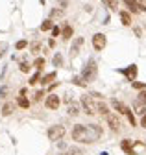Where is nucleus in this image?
Returning <instances> with one entry per match:
<instances>
[{
  "label": "nucleus",
  "mask_w": 146,
  "mask_h": 155,
  "mask_svg": "<svg viewBox=\"0 0 146 155\" xmlns=\"http://www.w3.org/2000/svg\"><path fill=\"white\" fill-rule=\"evenodd\" d=\"M102 137V127L98 124H76L74 129H72V139L76 142H83V144H91L96 142Z\"/></svg>",
  "instance_id": "obj_1"
},
{
  "label": "nucleus",
  "mask_w": 146,
  "mask_h": 155,
  "mask_svg": "<svg viewBox=\"0 0 146 155\" xmlns=\"http://www.w3.org/2000/svg\"><path fill=\"white\" fill-rule=\"evenodd\" d=\"M96 72H98V68H96V63L95 61H89L87 65H85V68H83V72H81V78H83V81H95V78H96Z\"/></svg>",
  "instance_id": "obj_2"
},
{
  "label": "nucleus",
  "mask_w": 146,
  "mask_h": 155,
  "mask_svg": "<svg viewBox=\"0 0 146 155\" xmlns=\"http://www.w3.org/2000/svg\"><path fill=\"white\" fill-rule=\"evenodd\" d=\"M81 105H83V111L87 114H95L96 113V100L93 98V94H87V96H81Z\"/></svg>",
  "instance_id": "obj_3"
},
{
  "label": "nucleus",
  "mask_w": 146,
  "mask_h": 155,
  "mask_svg": "<svg viewBox=\"0 0 146 155\" xmlns=\"http://www.w3.org/2000/svg\"><path fill=\"white\" fill-rule=\"evenodd\" d=\"M105 45H107V37L104 33H95L93 35V48L96 52H102L105 48Z\"/></svg>",
  "instance_id": "obj_4"
},
{
  "label": "nucleus",
  "mask_w": 146,
  "mask_h": 155,
  "mask_svg": "<svg viewBox=\"0 0 146 155\" xmlns=\"http://www.w3.org/2000/svg\"><path fill=\"white\" fill-rule=\"evenodd\" d=\"M63 135H65V127L63 126H52L50 129H48V139L50 140H61L63 139Z\"/></svg>",
  "instance_id": "obj_5"
},
{
  "label": "nucleus",
  "mask_w": 146,
  "mask_h": 155,
  "mask_svg": "<svg viewBox=\"0 0 146 155\" xmlns=\"http://www.w3.org/2000/svg\"><path fill=\"white\" fill-rule=\"evenodd\" d=\"M105 120H107V124H109V127H111L113 131H118L120 129V118H118V116L117 114H113V113H107L105 114Z\"/></svg>",
  "instance_id": "obj_6"
},
{
  "label": "nucleus",
  "mask_w": 146,
  "mask_h": 155,
  "mask_svg": "<svg viewBox=\"0 0 146 155\" xmlns=\"http://www.w3.org/2000/svg\"><path fill=\"white\" fill-rule=\"evenodd\" d=\"M45 105H46L48 109H52V111L59 109V105H61V100H59V96H58V94H50L48 98H46V102H45Z\"/></svg>",
  "instance_id": "obj_7"
},
{
  "label": "nucleus",
  "mask_w": 146,
  "mask_h": 155,
  "mask_svg": "<svg viewBox=\"0 0 146 155\" xmlns=\"http://www.w3.org/2000/svg\"><path fill=\"white\" fill-rule=\"evenodd\" d=\"M128 80L130 81H135V78H137V65H130L128 68H124V70H120Z\"/></svg>",
  "instance_id": "obj_8"
},
{
  "label": "nucleus",
  "mask_w": 146,
  "mask_h": 155,
  "mask_svg": "<svg viewBox=\"0 0 146 155\" xmlns=\"http://www.w3.org/2000/svg\"><path fill=\"white\" fill-rule=\"evenodd\" d=\"M131 144H133V140H131V139H126V140H122V142H120V148H122L128 155H135V150H133V146H131Z\"/></svg>",
  "instance_id": "obj_9"
},
{
  "label": "nucleus",
  "mask_w": 146,
  "mask_h": 155,
  "mask_svg": "<svg viewBox=\"0 0 146 155\" xmlns=\"http://www.w3.org/2000/svg\"><path fill=\"white\" fill-rule=\"evenodd\" d=\"M124 4L128 6V9H130L131 13H139L141 11V2H137V0H124Z\"/></svg>",
  "instance_id": "obj_10"
},
{
  "label": "nucleus",
  "mask_w": 146,
  "mask_h": 155,
  "mask_svg": "<svg viewBox=\"0 0 146 155\" xmlns=\"http://www.w3.org/2000/svg\"><path fill=\"white\" fill-rule=\"evenodd\" d=\"M81 46H83V37H78L76 41H74V45H72V48H70V55H72V57H76Z\"/></svg>",
  "instance_id": "obj_11"
},
{
  "label": "nucleus",
  "mask_w": 146,
  "mask_h": 155,
  "mask_svg": "<svg viewBox=\"0 0 146 155\" xmlns=\"http://www.w3.org/2000/svg\"><path fill=\"white\" fill-rule=\"evenodd\" d=\"M72 33H74V30H72V26H63V30H61V35H63V41H68V39L72 37Z\"/></svg>",
  "instance_id": "obj_12"
},
{
  "label": "nucleus",
  "mask_w": 146,
  "mask_h": 155,
  "mask_svg": "<svg viewBox=\"0 0 146 155\" xmlns=\"http://www.w3.org/2000/svg\"><path fill=\"white\" fill-rule=\"evenodd\" d=\"M120 21L124 26H131V15L128 11H120Z\"/></svg>",
  "instance_id": "obj_13"
},
{
  "label": "nucleus",
  "mask_w": 146,
  "mask_h": 155,
  "mask_svg": "<svg viewBox=\"0 0 146 155\" xmlns=\"http://www.w3.org/2000/svg\"><path fill=\"white\" fill-rule=\"evenodd\" d=\"M54 80H56V72H50V74H46V76L41 78V81H39V83H43V85H50Z\"/></svg>",
  "instance_id": "obj_14"
},
{
  "label": "nucleus",
  "mask_w": 146,
  "mask_h": 155,
  "mask_svg": "<svg viewBox=\"0 0 146 155\" xmlns=\"http://www.w3.org/2000/svg\"><path fill=\"white\" fill-rule=\"evenodd\" d=\"M111 105H113V107H115L120 114H124V113H126V109H128V107H126L122 102H118V100H111Z\"/></svg>",
  "instance_id": "obj_15"
},
{
  "label": "nucleus",
  "mask_w": 146,
  "mask_h": 155,
  "mask_svg": "<svg viewBox=\"0 0 146 155\" xmlns=\"http://www.w3.org/2000/svg\"><path fill=\"white\" fill-rule=\"evenodd\" d=\"M13 111H15V104H4V107H2V114L4 116H9V114H13Z\"/></svg>",
  "instance_id": "obj_16"
},
{
  "label": "nucleus",
  "mask_w": 146,
  "mask_h": 155,
  "mask_svg": "<svg viewBox=\"0 0 146 155\" xmlns=\"http://www.w3.org/2000/svg\"><path fill=\"white\" fill-rule=\"evenodd\" d=\"M78 113H80V105L74 104V102H70V104H68V114H70V116H76Z\"/></svg>",
  "instance_id": "obj_17"
},
{
  "label": "nucleus",
  "mask_w": 146,
  "mask_h": 155,
  "mask_svg": "<svg viewBox=\"0 0 146 155\" xmlns=\"http://www.w3.org/2000/svg\"><path fill=\"white\" fill-rule=\"evenodd\" d=\"M17 104H19L21 107H24V109L30 107V102H28V98H26V94H19V100H17Z\"/></svg>",
  "instance_id": "obj_18"
},
{
  "label": "nucleus",
  "mask_w": 146,
  "mask_h": 155,
  "mask_svg": "<svg viewBox=\"0 0 146 155\" xmlns=\"http://www.w3.org/2000/svg\"><path fill=\"white\" fill-rule=\"evenodd\" d=\"M39 81H41V70H37V72H35V74L30 78V81H28V83H30V85H37Z\"/></svg>",
  "instance_id": "obj_19"
},
{
  "label": "nucleus",
  "mask_w": 146,
  "mask_h": 155,
  "mask_svg": "<svg viewBox=\"0 0 146 155\" xmlns=\"http://www.w3.org/2000/svg\"><path fill=\"white\" fill-rule=\"evenodd\" d=\"M124 114H126V118L130 120V124H131V126H137V120H135V116H133V113H131V109H130V107L126 109V113H124Z\"/></svg>",
  "instance_id": "obj_20"
},
{
  "label": "nucleus",
  "mask_w": 146,
  "mask_h": 155,
  "mask_svg": "<svg viewBox=\"0 0 146 155\" xmlns=\"http://www.w3.org/2000/svg\"><path fill=\"white\" fill-rule=\"evenodd\" d=\"M96 113H100V114H107L109 113V109H107V105L104 104V102H98V105H96Z\"/></svg>",
  "instance_id": "obj_21"
},
{
  "label": "nucleus",
  "mask_w": 146,
  "mask_h": 155,
  "mask_svg": "<svg viewBox=\"0 0 146 155\" xmlns=\"http://www.w3.org/2000/svg\"><path fill=\"white\" fill-rule=\"evenodd\" d=\"M52 28H54L52 18H46V21H43V24H41V30H43V31H48V30H52Z\"/></svg>",
  "instance_id": "obj_22"
},
{
  "label": "nucleus",
  "mask_w": 146,
  "mask_h": 155,
  "mask_svg": "<svg viewBox=\"0 0 146 155\" xmlns=\"http://www.w3.org/2000/svg\"><path fill=\"white\" fill-rule=\"evenodd\" d=\"M33 67H35V70H43V67H45V57H37V59L33 61Z\"/></svg>",
  "instance_id": "obj_23"
},
{
  "label": "nucleus",
  "mask_w": 146,
  "mask_h": 155,
  "mask_svg": "<svg viewBox=\"0 0 146 155\" xmlns=\"http://www.w3.org/2000/svg\"><path fill=\"white\" fill-rule=\"evenodd\" d=\"M52 63H54V67H61L63 65V55L56 54V55H54V59H52Z\"/></svg>",
  "instance_id": "obj_24"
},
{
  "label": "nucleus",
  "mask_w": 146,
  "mask_h": 155,
  "mask_svg": "<svg viewBox=\"0 0 146 155\" xmlns=\"http://www.w3.org/2000/svg\"><path fill=\"white\" fill-rule=\"evenodd\" d=\"M63 15H65L63 9H52V11H50V18H61Z\"/></svg>",
  "instance_id": "obj_25"
},
{
  "label": "nucleus",
  "mask_w": 146,
  "mask_h": 155,
  "mask_svg": "<svg viewBox=\"0 0 146 155\" xmlns=\"http://www.w3.org/2000/svg\"><path fill=\"white\" fill-rule=\"evenodd\" d=\"M61 155H83V151L81 150H78V148H68L65 153H61Z\"/></svg>",
  "instance_id": "obj_26"
},
{
  "label": "nucleus",
  "mask_w": 146,
  "mask_h": 155,
  "mask_svg": "<svg viewBox=\"0 0 146 155\" xmlns=\"http://www.w3.org/2000/svg\"><path fill=\"white\" fill-rule=\"evenodd\" d=\"M72 83H74V85H78V87H85V85H87V81H83V78H81V76L72 78Z\"/></svg>",
  "instance_id": "obj_27"
},
{
  "label": "nucleus",
  "mask_w": 146,
  "mask_h": 155,
  "mask_svg": "<svg viewBox=\"0 0 146 155\" xmlns=\"http://www.w3.org/2000/svg\"><path fill=\"white\" fill-rule=\"evenodd\" d=\"M104 4H105V6H107L109 9H111V11L118 8V2H117V0H104Z\"/></svg>",
  "instance_id": "obj_28"
},
{
  "label": "nucleus",
  "mask_w": 146,
  "mask_h": 155,
  "mask_svg": "<svg viewBox=\"0 0 146 155\" xmlns=\"http://www.w3.org/2000/svg\"><path fill=\"white\" fill-rule=\"evenodd\" d=\"M135 104H139V105H142V104H146V91L142 89L141 92H139V98H137V102Z\"/></svg>",
  "instance_id": "obj_29"
},
{
  "label": "nucleus",
  "mask_w": 146,
  "mask_h": 155,
  "mask_svg": "<svg viewBox=\"0 0 146 155\" xmlns=\"http://www.w3.org/2000/svg\"><path fill=\"white\" fill-rule=\"evenodd\" d=\"M19 68H21V72H22V74H26V72H30V68H32V65H30L28 61H22V63L19 65Z\"/></svg>",
  "instance_id": "obj_30"
},
{
  "label": "nucleus",
  "mask_w": 146,
  "mask_h": 155,
  "mask_svg": "<svg viewBox=\"0 0 146 155\" xmlns=\"http://www.w3.org/2000/svg\"><path fill=\"white\" fill-rule=\"evenodd\" d=\"M135 113H139V114H146V104H142V105L135 104Z\"/></svg>",
  "instance_id": "obj_31"
},
{
  "label": "nucleus",
  "mask_w": 146,
  "mask_h": 155,
  "mask_svg": "<svg viewBox=\"0 0 146 155\" xmlns=\"http://www.w3.org/2000/svg\"><path fill=\"white\" fill-rule=\"evenodd\" d=\"M30 50H32V54H37V52H41V45L39 43H32L30 45Z\"/></svg>",
  "instance_id": "obj_32"
},
{
  "label": "nucleus",
  "mask_w": 146,
  "mask_h": 155,
  "mask_svg": "<svg viewBox=\"0 0 146 155\" xmlns=\"http://www.w3.org/2000/svg\"><path fill=\"white\" fill-rule=\"evenodd\" d=\"M26 46H28V43L24 41V39H22V41H17V45H15V48H17V50H24Z\"/></svg>",
  "instance_id": "obj_33"
},
{
  "label": "nucleus",
  "mask_w": 146,
  "mask_h": 155,
  "mask_svg": "<svg viewBox=\"0 0 146 155\" xmlns=\"http://www.w3.org/2000/svg\"><path fill=\"white\" fill-rule=\"evenodd\" d=\"M43 96H45V92H43V91H37V92L33 94V102H41Z\"/></svg>",
  "instance_id": "obj_34"
},
{
  "label": "nucleus",
  "mask_w": 146,
  "mask_h": 155,
  "mask_svg": "<svg viewBox=\"0 0 146 155\" xmlns=\"http://www.w3.org/2000/svg\"><path fill=\"white\" fill-rule=\"evenodd\" d=\"M133 89L142 91V89H146V83H142V81H133Z\"/></svg>",
  "instance_id": "obj_35"
},
{
  "label": "nucleus",
  "mask_w": 146,
  "mask_h": 155,
  "mask_svg": "<svg viewBox=\"0 0 146 155\" xmlns=\"http://www.w3.org/2000/svg\"><path fill=\"white\" fill-rule=\"evenodd\" d=\"M8 94H9V89L8 87H0V98H6Z\"/></svg>",
  "instance_id": "obj_36"
},
{
  "label": "nucleus",
  "mask_w": 146,
  "mask_h": 155,
  "mask_svg": "<svg viewBox=\"0 0 146 155\" xmlns=\"http://www.w3.org/2000/svg\"><path fill=\"white\" fill-rule=\"evenodd\" d=\"M59 33H61V30H59L58 26H54V28H52V35H54V37H58Z\"/></svg>",
  "instance_id": "obj_37"
},
{
  "label": "nucleus",
  "mask_w": 146,
  "mask_h": 155,
  "mask_svg": "<svg viewBox=\"0 0 146 155\" xmlns=\"http://www.w3.org/2000/svg\"><path fill=\"white\" fill-rule=\"evenodd\" d=\"M141 126L146 127V114H142V118H141Z\"/></svg>",
  "instance_id": "obj_38"
},
{
  "label": "nucleus",
  "mask_w": 146,
  "mask_h": 155,
  "mask_svg": "<svg viewBox=\"0 0 146 155\" xmlns=\"http://www.w3.org/2000/svg\"><path fill=\"white\" fill-rule=\"evenodd\" d=\"M141 33H142V30H141V28H135V35H139V37H141Z\"/></svg>",
  "instance_id": "obj_39"
},
{
  "label": "nucleus",
  "mask_w": 146,
  "mask_h": 155,
  "mask_svg": "<svg viewBox=\"0 0 146 155\" xmlns=\"http://www.w3.org/2000/svg\"><path fill=\"white\" fill-rule=\"evenodd\" d=\"M100 155H109V153H107V151H102V153H100Z\"/></svg>",
  "instance_id": "obj_40"
},
{
  "label": "nucleus",
  "mask_w": 146,
  "mask_h": 155,
  "mask_svg": "<svg viewBox=\"0 0 146 155\" xmlns=\"http://www.w3.org/2000/svg\"><path fill=\"white\" fill-rule=\"evenodd\" d=\"M39 2H41V4H45V0H39Z\"/></svg>",
  "instance_id": "obj_41"
}]
</instances>
